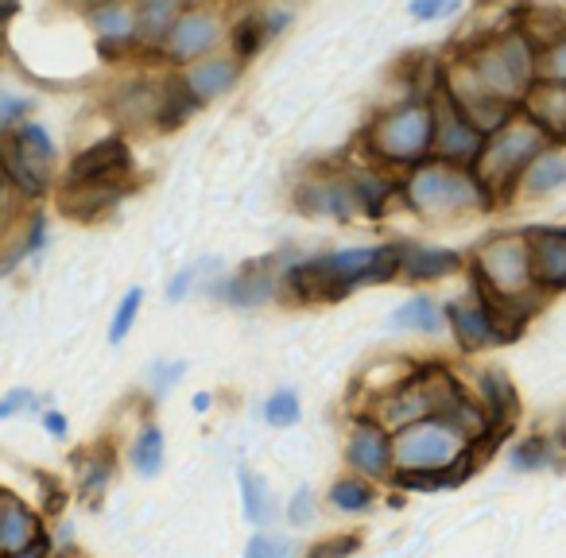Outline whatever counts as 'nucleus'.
<instances>
[{
	"instance_id": "f257e3e1",
	"label": "nucleus",
	"mask_w": 566,
	"mask_h": 558,
	"mask_svg": "<svg viewBox=\"0 0 566 558\" xmlns=\"http://www.w3.org/2000/svg\"><path fill=\"white\" fill-rule=\"evenodd\" d=\"M535 82H539V48L527 40L524 28L493 32L442 74V86L454 97H493L520 113Z\"/></svg>"
},
{
	"instance_id": "f03ea898",
	"label": "nucleus",
	"mask_w": 566,
	"mask_h": 558,
	"mask_svg": "<svg viewBox=\"0 0 566 558\" xmlns=\"http://www.w3.org/2000/svg\"><path fill=\"white\" fill-rule=\"evenodd\" d=\"M396 275H400V249L373 244V249H346L300 260L283 272V287H292L300 299H338L361 284H388Z\"/></svg>"
},
{
	"instance_id": "7ed1b4c3",
	"label": "nucleus",
	"mask_w": 566,
	"mask_h": 558,
	"mask_svg": "<svg viewBox=\"0 0 566 558\" xmlns=\"http://www.w3.org/2000/svg\"><path fill=\"white\" fill-rule=\"evenodd\" d=\"M473 442L462 439L447 419H423L396 434V481L400 485H442L470 473Z\"/></svg>"
},
{
	"instance_id": "20e7f679",
	"label": "nucleus",
	"mask_w": 566,
	"mask_h": 558,
	"mask_svg": "<svg viewBox=\"0 0 566 558\" xmlns=\"http://www.w3.org/2000/svg\"><path fill=\"white\" fill-rule=\"evenodd\" d=\"M365 144H369L373 159L388 167H416L434 159V109L431 97H408V102L392 105L373 125L365 128Z\"/></svg>"
},
{
	"instance_id": "39448f33",
	"label": "nucleus",
	"mask_w": 566,
	"mask_h": 558,
	"mask_svg": "<svg viewBox=\"0 0 566 558\" xmlns=\"http://www.w3.org/2000/svg\"><path fill=\"white\" fill-rule=\"evenodd\" d=\"M400 194H403V202H408V210L427 221H447V218H454V213L493 206V194L481 187L473 167L439 164V159L416 167V171L403 179Z\"/></svg>"
},
{
	"instance_id": "423d86ee",
	"label": "nucleus",
	"mask_w": 566,
	"mask_h": 558,
	"mask_svg": "<svg viewBox=\"0 0 566 558\" xmlns=\"http://www.w3.org/2000/svg\"><path fill=\"white\" fill-rule=\"evenodd\" d=\"M470 275H473V284H478L485 295H493V299H504V303L527 299V295L535 292L527 229H509V233L489 236V241L473 252Z\"/></svg>"
},
{
	"instance_id": "0eeeda50",
	"label": "nucleus",
	"mask_w": 566,
	"mask_h": 558,
	"mask_svg": "<svg viewBox=\"0 0 566 558\" xmlns=\"http://www.w3.org/2000/svg\"><path fill=\"white\" fill-rule=\"evenodd\" d=\"M551 144L555 140H551V136L543 133L532 117L520 113L512 125H504L496 136H489L485 151H481V159H478L473 171H478L481 187L496 198L501 190L520 187V179L527 175V167H532L543 151H551Z\"/></svg>"
},
{
	"instance_id": "6e6552de",
	"label": "nucleus",
	"mask_w": 566,
	"mask_h": 558,
	"mask_svg": "<svg viewBox=\"0 0 566 558\" xmlns=\"http://www.w3.org/2000/svg\"><path fill=\"white\" fill-rule=\"evenodd\" d=\"M431 109H434V159H439V164H454V167H478L489 136L465 117V109L450 97L442 78H439V86H434Z\"/></svg>"
},
{
	"instance_id": "1a4fd4ad",
	"label": "nucleus",
	"mask_w": 566,
	"mask_h": 558,
	"mask_svg": "<svg viewBox=\"0 0 566 558\" xmlns=\"http://www.w3.org/2000/svg\"><path fill=\"white\" fill-rule=\"evenodd\" d=\"M295 206L303 213H311V218H338V221H354L365 213L354 187V171L311 175L307 182L295 187Z\"/></svg>"
},
{
	"instance_id": "9d476101",
	"label": "nucleus",
	"mask_w": 566,
	"mask_h": 558,
	"mask_svg": "<svg viewBox=\"0 0 566 558\" xmlns=\"http://www.w3.org/2000/svg\"><path fill=\"white\" fill-rule=\"evenodd\" d=\"M346 462L357 477L365 481H385L396 473V434L385 431L373 415L357 419L349 427V442H346Z\"/></svg>"
},
{
	"instance_id": "9b49d317",
	"label": "nucleus",
	"mask_w": 566,
	"mask_h": 558,
	"mask_svg": "<svg viewBox=\"0 0 566 558\" xmlns=\"http://www.w3.org/2000/svg\"><path fill=\"white\" fill-rule=\"evenodd\" d=\"M221 35H226V24H221V17L213 9H182L179 24H175L171 40L164 48V59L187 71V66L210 59Z\"/></svg>"
},
{
	"instance_id": "f8f14e48",
	"label": "nucleus",
	"mask_w": 566,
	"mask_h": 558,
	"mask_svg": "<svg viewBox=\"0 0 566 558\" xmlns=\"http://www.w3.org/2000/svg\"><path fill=\"white\" fill-rule=\"evenodd\" d=\"M447 318H450V330H454L458 346L462 349H489V346H504L509 334L501 330L496 315L489 310V303L478 295V287H470L465 295L447 303Z\"/></svg>"
},
{
	"instance_id": "ddd939ff",
	"label": "nucleus",
	"mask_w": 566,
	"mask_h": 558,
	"mask_svg": "<svg viewBox=\"0 0 566 558\" xmlns=\"http://www.w3.org/2000/svg\"><path fill=\"white\" fill-rule=\"evenodd\" d=\"M133 156H128V144L120 136L94 144V148L78 151L66 167V187H102V182H125Z\"/></svg>"
},
{
	"instance_id": "4468645a",
	"label": "nucleus",
	"mask_w": 566,
	"mask_h": 558,
	"mask_svg": "<svg viewBox=\"0 0 566 558\" xmlns=\"http://www.w3.org/2000/svg\"><path fill=\"white\" fill-rule=\"evenodd\" d=\"M527 244H532V272H535V292H566V229L555 225H535L527 229Z\"/></svg>"
},
{
	"instance_id": "2eb2a0df",
	"label": "nucleus",
	"mask_w": 566,
	"mask_h": 558,
	"mask_svg": "<svg viewBox=\"0 0 566 558\" xmlns=\"http://www.w3.org/2000/svg\"><path fill=\"white\" fill-rule=\"evenodd\" d=\"M35 543H43L40 516L20 496L4 493V501H0V550H4V558L20 555Z\"/></svg>"
},
{
	"instance_id": "dca6fc26",
	"label": "nucleus",
	"mask_w": 566,
	"mask_h": 558,
	"mask_svg": "<svg viewBox=\"0 0 566 558\" xmlns=\"http://www.w3.org/2000/svg\"><path fill=\"white\" fill-rule=\"evenodd\" d=\"M179 74L190 86V94L206 105V102H213V97L229 94V90L237 86V78H241V59L237 55H210V59H202V63L187 66V71H179Z\"/></svg>"
},
{
	"instance_id": "f3484780",
	"label": "nucleus",
	"mask_w": 566,
	"mask_h": 558,
	"mask_svg": "<svg viewBox=\"0 0 566 558\" xmlns=\"http://www.w3.org/2000/svg\"><path fill=\"white\" fill-rule=\"evenodd\" d=\"M400 275L411 284H427V280H442V275L458 272L462 256L450 249H434V244H416V241H400Z\"/></svg>"
},
{
	"instance_id": "a211bd4d",
	"label": "nucleus",
	"mask_w": 566,
	"mask_h": 558,
	"mask_svg": "<svg viewBox=\"0 0 566 558\" xmlns=\"http://www.w3.org/2000/svg\"><path fill=\"white\" fill-rule=\"evenodd\" d=\"M283 275L272 272V260H260V264H249L237 280H229L226 287V299L233 307H264L280 295Z\"/></svg>"
},
{
	"instance_id": "6ab92c4d",
	"label": "nucleus",
	"mask_w": 566,
	"mask_h": 558,
	"mask_svg": "<svg viewBox=\"0 0 566 558\" xmlns=\"http://www.w3.org/2000/svg\"><path fill=\"white\" fill-rule=\"evenodd\" d=\"M113 117L125 125H156L159 113V82L151 78H128L125 86L113 94Z\"/></svg>"
},
{
	"instance_id": "aec40b11",
	"label": "nucleus",
	"mask_w": 566,
	"mask_h": 558,
	"mask_svg": "<svg viewBox=\"0 0 566 558\" xmlns=\"http://www.w3.org/2000/svg\"><path fill=\"white\" fill-rule=\"evenodd\" d=\"M524 117H532L551 140H566V86L535 82V90L524 102Z\"/></svg>"
},
{
	"instance_id": "412c9836",
	"label": "nucleus",
	"mask_w": 566,
	"mask_h": 558,
	"mask_svg": "<svg viewBox=\"0 0 566 558\" xmlns=\"http://www.w3.org/2000/svg\"><path fill=\"white\" fill-rule=\"evenodd\" d=\"M4 175H9V187L24 198H43L51 187V167L35 164L12 136H4Z\"/></svg>"
},
{
	"instance_id": "4be33fe9",
	"label": "nucleus",
	"mask_w": 566,
	"mask_h": 558,
	"mask_svg": "<svg viewBox=\"0 0 566 558\" xmlns=\"http://www.w3.org/2000/svg\"><path fill=\"white\" fill-rule=\"evenodd\" d=\"M90 28L97 32L102 51H128L136 43V9H125V4L90 9Z\"/></svg>"
},
{
	"instance_id": "5701e85b",
	"label": "nucleus",
	"mask_w": 566,
	"mask_h": 558,
	"mask_svg": "<svg viewBox=\"0 0 566 558\" xmlns=\"http://www.w3.org/2000/svg\"><path fill=\"white\" fill-rule=\"evenodd\" d=\"M179 17H182V4H167V0L140 4V9H136V43L164 55V48H167V40H171L175 24H179Z\"/></svg>"
},
{
	"instance_id": "b1692460",
	"label": "nucleus",
	"mask_w": 566,
	"mask_h": 558,
	"mask_svg": "<svg viewBox=\"0 0 566 558\" xmlns=\"http://www.w3.org/2000/svg\"><path fill=\"white\" fill-rule=\"evenodd\" d=\"M202 109V102H198L195 94H190V86L182 82V74H167L164 82H159V113H156V125L164 128V133H175L179 125H187L195 113Z\"/></svg>"
},
{
	"instance_id": "393cba45",
	"label": "nucleus",
	"mask_w": 566,
	"mask_h": 558,
	"mask_svg": "<svg viewBox=\"0 0 566 558\" xmlns=\"http://www.w3.org/2000/svg\"><path fill=\"white\" fill-rule=\"evenodd\" d=\"M125 194V182H102V187H66L59 194V210H66L71 218L90 221L102 210L117 206V198Z\"/></svg>"
},
{
	"instance_id": "a878e982",
	"label": "nucleus",
	"mask_w": 566,
	"mask_h": 558,
	"mask_svg": "<svg viewBox=\"0 0 566 558\" xmlns=\"http://www.w3.org/2000/svg\"><path fill=\"white\" fill-rule=\"evenodd\" d=\"M392 330H408V334H439L442 326H450L447 318V307L431 299V295H411L408 303L392 310Z\"/></svg>"
},
{
	"instance_id": "bb28decb",
	"label": "nucleus",
	"mask_w": 566,
	"mask_h": 558,
	"mask_svg": "<svg viewBox=\"0 0 566 558\" xmlns=\"http://www.w3.org/2000/svg\"><path fill=\"white\" fill-rule=\"evenodd\" d=\"M566 187V148H551L527 167V175L520 179V190L524 194H551V190Z\"/></svg>"
},
{
	"instance_id": "cd10ccee",
	"label": "nucleus",
	"mask_w": 566,
	"mask_h": 558,
	"mask_svg": "<svg viewBox=\"0 0 566 558\" xmlns=\"http://www.w3.org/2000/svg\"><path fill=\"white\" fill-rule=\"evenodd\" d=\"M478 385H481V408L493 415V427H509V419L516 415V392H512L509 377L496 369H485Z\"/></svg>"
},
{
	"instance_id": "c85d7f7f",
	"label": "nucleus",
	"mask_w": 566,
	"mask_h": 558,
	"mask_svg": "<svg viewBox=\"0 0 566 558\" xmlns=\"http://www.w3.org/2000/svg\"><path fill=\"white\" fill-rule=\"evenodd\" d=\"M354 187H357V198H361L365 218H380L385 206H388V198L400 190L385 171H377V167H361V171H354Z\"/></svg>"
},
{
	"instance_id": "c756f323",
	"label": "nucleus",
	"mask_w": 566,
	"mask_h": 558,
	"mask_svg": "<svg viewBox=\"0 0 566 558\" xmlns=\"http://www.w3.org/2000/svg\"><path fill=\"white\" fill-rule=\"evenodd\" d=\"M237 477H241V501H244V516H249V524L268 527L275 516V501H272V493H268L264 477L252 473V470H241Z\"/></svg>"
},
{
	"instance_id": "7c9ffc66",
	"label": "nucleus",
	"mask_w": 566,
	"mask_h": 558,
	"mask_svg": "<svg viewBox=\"0 0 566 558\" xmlns=\"http://www.w3.org/2000/svg\"><path fill=\"white\" fill-rule=\"evenodd\" d=\"M331 508L338 512H349V516H357V512H369L373 501H377V488H373V481L357 477V473H349V477L334 481L331 485Z\"/></svg>"
},
{
	"instance_id": "2f4dec72",
	"label": "nucleus",
	"mask_w": 566,
	"mask_h": 558,
	"mask_svg": "<svg viewBox=\"0 0 566 558\" xmlns=\"http://www.w3.org/2000/svg\"><path fill=\"white\" fill-rule=\"evenodd\" d=\"M133 465L140 477H156L164 470V431L156 423H148L133 442Z\"/></svg>"
},
{
	"instance_id": "473e14b6",
	"label": "nucleus",
	"mask_w": 566,
	"mask_h": 558,
	"mask_svg": "<svg viewBox=\"0 0 566 558\" xmlns=\"http://www.w3.org/2000/svg\"><path fill=\"white\" fill-rule=\"evenodd\" d=\"M4 136H12V140L20 144V148L28 151V156L35 159V164H43V167H55V140L48 136V128L43 125H32V120H24V125L17 128V133H4Z\"/></svg>"
},
{
	"instance_id": "72a5a7b5",
	"label": "nucleus",
	"mask_w": 566,
	"mask_h": 558,
	"mask_svg": "<svg viewBox=\"0 0 566 558\" xmlns=\"http://www.w3.org/2000/svg\"><path fill=\"white\" fill-rule=\"evenodd\" d=\"M300 415H303V408H300V396L292 392V388H280V392H272L268 396V403H264V419H268V427H295L300 423Z\"/></svg>"
},
{
	"instance_id": "f704fd0d",
	"label": "nucleus",
	"mask_w": 566,
	"mask_h": 558,
	"mask_svg": "<svg viewBox=\"0 0 566 558\" xmlns=\"http://www.w3.org/2000/svg\"><path fill=\"white\" fill-rule=\"evenodd\" d=\"M140 307H144V287H128L125 299H120L117 310H113V323H109V341H113V346H120V341L128 338V330H133Z\"/></svg>"
},
{
	"instance_id": "c9c22d12",
	"label": "nucleus",
	"mask_w": 566,
	"mask_h": 558,
	"mask_svg": "<svg viewBox=\"0 0 566 558\" xmlns=\"http://www.w3.org/2000/svg\"><path fill=\"white\" fill-rule=\"evenodd\" d=\"M539 82L566 86V32L539 48Z\"/></svg>"
},
{
	"instance_id": "e433bc0d",
	"label": "nucleus",
	"mask_w": 566,
	"mask_h": 558,
	"mask_svg": "<svg viewBox=\"0 0 566 558\" xmlns=\"http://www.w3.org/2000/svg\"><path fill=\"white\" fill-rule=\"evenodd\" d=\"M113 477V454H94L86 465H82V496H102L105 485H109Z\"/></svg>"
},
{
	"instance_id": "4c0bfd02",
	"label": "nucleus",
	"mask_w": 566,
	"mask_h": 558,
	"mask_svg": "<svg viewBox=\"0 0 566 558\" xmlns=\"http://www.w3.org/2000/svg\"><path fill=\"white\" fill-rule=\"evenodd\" d=\"M43 241H48V218H43V213H35L32 225H28V236L17 244V249L9 252V256H4V272H12V267H17L24 256H32V252H40V249H43Z\"/></svg>"
},
{
	"instance_id": "58836bf2",
	"label": "nucleus",
	"mask_w": 566,
	"mask_h": 558,
	"mask_svg": "<svg viewBox=\"0 0 566 558\" xmlns=\"http://www.w3.org/2000/svg\"><path fill=\"white\" fill-rule=\"evenodd\" d=\"M512 465L516 470H539V465H551V442L543 439H527L512 450Z\"/></svg>"
},
{
	"instance_id": "ea45409f",
	"label": "nucleus",
	"mask_w": 566,
	"mask_h": 558,
	"mask_svg": "<svg viewBox=\"0 0 566 558\" xmlns=\"http://www.w3.org/2000/svg\"><path fill=\"white\" fill-rule=\"evenodd\" d=\"M24 113H32V102L28 97H20V94H0V128L4 133H17L20 125H24Z\"/></svg>"
},
{
	"instance_id": "a19ab883",
	"label": "nucleus",
	"mask_w": 566,
	"mask_h": 558,
	"mask_svg": "<svg viewBox=\"0 0 566 558\" xmlns=\"http://www.w3.org/2000/svg\"><path fill=\"white\" fill-rule=\"evenodd\" d=\"M311 519H315V493H311L307 485L295 488L292 504H287V524L292 527H307Z\"/></svg>"
},
{
	"instance_id": "79ce46f5",
	"label": "nucleus",
	"mask_w": 566,
	"mask_h": 558,
	"mask_svg": "<svg viewBox=\"0 0 566 558\" xmlns=\"http://www.w3.org/2000/svg\"><path fill=\"white\" fill-rule=\"evenodd\" d=\"M357 550V535H346V539H323L307 550V558H349Z\"/></svg>"
},
{
	"instance_id": "37998d69",
	"label": "nucleus",
	"mask_w": 566,
	"mask_h": 558,
	"mask_svg": "<svg viewBox=\"0 0 566 558\" xmlns=\"http://www.w3.org/2000/svg\"><path fill=\"white\" fill-rule=\"evenodd\" d=\"M182 372H187V365H182V361H171V365H159V369H151V396H156V400H159V396H167Z\"/></svg>"
},
{
	"instance_id": "c03bdc74",
	"label": "nucleus",
	"mask_w": 566,
	"mask_h": 558,
	"mask_svg": "<svg viewBox=\"0 0 566 558\" xmlns=\"http://www.w3.org/2000/svg\"><path fill=\"white\" fill-rule=\"evenodd\" d=\"M283 543L280 539H272L268 531H256L249 539V547H244V558H283Z\"/></svg>"
},
{
	"instance_id": "a18cd8bd",
	"label": "nucleus",
	"mask_w": 566,
	"mask_h": 558,
	"mask_svg": "<svg viewBox=\"0 0 566 558\" xmlns=\"http://www.w3.org/2000/svg\"><path fill=\"white\" fill-rule=\"evenodd\" d=\"M28 403H35L32 388H12V392H4V400H0V419H12L17 411H24Z\"/></svg>"
},
{
	"instance_id": "49530a36",
	"label": "nucleus",
	"mask_w": 566,
	"mask_h": 558,
	"mask_svg": "<svg viewBox=\"0 0 566 558\" xmlns=\"http://www.w3.org/2000/svg\"><path fill=\"white\" fill-rule=\"evenodd\" d=\"M450 12H458V4H411V17L416 20H439V17H450Z\"/></svg>"
},
{
	"instance_id": "de8ad7c7",
	"label": "nucleus",
	"mask_w": 566,
	"mask_h": 558,
	"mask_svg": "<svg viewBox=\"0 0 566 558\" xmlns=\"http://www.w3.org/2000/svg\"><path fill=\"white\" fill-rule=\"evenodd\" d=\"M190 284H195V272H190V267H187V272H179V275H175V280H171V287H167V299L179 303L182 295L190 292Z\"/></svg>"
},
{
	"instance_id": "09e8293b",
	"label": "nucleus",
	"mask_w": 566,
	"mask_h": 558,
	"mask_svg": "<svg viewBox=\"0 0 566 558\" xmlns=\"http://www.w3.org/2000/svg\"><path fill=\"white\" fill-rule=\"evenodd\" d=\"M43 427H48L51 434H59V439L66 434V419L59 415V411H48V415H43Z\"/></svg>"
},
{
	"instance_id": "8fccbe9b",
	"label": "nucleus",
	"mask_w": 566,
	"mask_h": 558,
	"mask_svg": "<svg viewBox=\"0 0 566 558\" xmlns=\"http://www.w3.org/2000/svg\"><path fill=\"white\" fill-rule=\"evenodd\" d=\"M48 555H51V547H48V539H43V543H35V547L20 550V555H12V558H48Z\"/></svg>"
},
{
	"instance_id": "3c124183",
	"label": "nucleus",
	"mask_w": 566,
	"mask_h": 558,
	"mask_svg": "<svg viewBox=\"0 0 566 558\" xmlns=\"http://www.w3.org/2000/svg\"><path fill=\"white\" fill-rule=\"evenodd\" d=\"M206 408H210V396L198 392V396H195V411H206Z\"/></svg>"
},
{
	"instance_id": "603ef678",
	"label": "nucleus",
	"mask_w": 566,
	"mask_h": 558,
	"mask_svg": "<svg viewBox=\"0 0 566 558\" xmlns=\"http://www.w3.org/2000/svg\"><path fill=\"white\" fill-rule=\"evenodd\" d=\"M563 439H566V411H563Z\"/></svg>"
}]
</instances>
